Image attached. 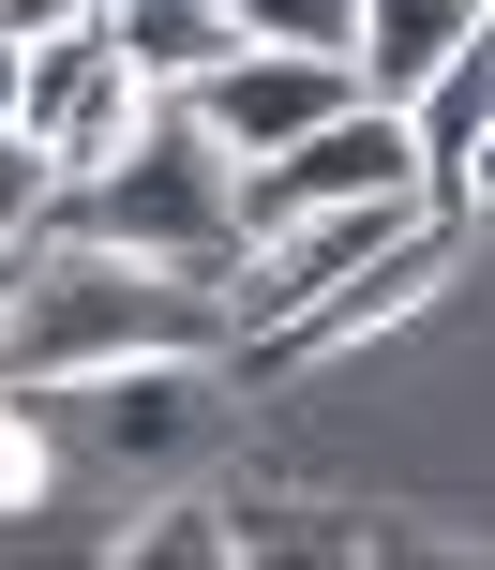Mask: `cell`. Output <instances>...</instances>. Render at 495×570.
Wrapping results in <instances>:
<instances>
[{"instance_id":"6da1fadb","label":"cell","mask_w":495,"mask_h":570,"mask_svg":"<svg viewBox=\"0 0 495 570\" xmlns=\"http://www.w3.org/2000/svg\"><path fill=\"white\" fill-rule=\"evenodd\" d=\"M240 315L210 271L120 256L90 226H46L16 256V345H0V391H60V375H120V361H226Z\"/></svg>"},{"instance_id":"7a4b0ae2","label":"cell","mask_w":495,"mask_h":570,"mask_svg":"<svg viewBox=\"0 0 495 570\" xmlns=\"http://www.w3.org/2000/svg\"><path fill=\"white\" fill-rule=\"evenodd\" d=\"M46 226H90V240H120V256H166V271H210V285H226L240 271V150L210 136L196 106H150L120 166L60 180Z\"/></svg>"},{"instance_id":"3957f363","label":"cell","mask_w":495,"mask_h":570,"mask_svg":"<svg viewBox=\"0 0 495 570\" xmlns=\"http://www.w3.org/2000/svg\"><path fill=\"white\" fill-rule=\"evenodd\" d=\"M360 196H436L406 106H376V90H360V106H330L316 136H286L270 166H240V240L300 226V210H360Z\"/></svg>"},{"instance_id":"277c9868","label":"cell","mask_w":495,"mask_h":570,"mask_svg":"<svg viewBox=\"0 0 495 570\" xmlns=\"http://www.w3.org/2000/svg\"><path fill=\"white\" fill-rule=\"evenodd\" d=\"M150 106H166V90H136V60H120V30H106V16L30 30V106H16V136H46V150H60V180L120 166Z\"/></svg>"},{"instance_id":"5b68a950","label":"cell","mask_w":495,"mask_h":570,"mask_svg":"<svg viewBox=\"0 0 495 570\" xmlns=\"http://www.w3.org/2000/svg\"><path fill=\"white\" fill-rule=\"evenodd\" d=\"M180 106L210 120V136L240 150V166H270L286 136H316L330 106H360V60H316V46H240L210 90H180Z\"/></svg>"},{"instance_id":"8992f818","label":"cell","mask_w":495,"mask_h":570,"mask_svg":"<svg viewBox=\"0 0 495 570\" xmlns=\"http://www.w3.org/2000/svg\"><path fill=\"white\" fill-rule=\"evenodd\" d=\"M106 30H120V60H136V90H166V106L240 60V16H226V0H106Z\"/></svg>"},{"instance_id":"52a82bcc","label":"cell","mask_w":495,"mask_h":570,"mask_svg":"<svg viewBox=\"0 0 495 570\" xmlns=\"http://www.w3.org/2000/svg\"><path fill=\"white\" fill-rule=\"evenodd\" d=\"M481 16H495V0H360V46H346V60H360V90H376V106H406V90L436 76Z\"/></svg>"},{"instance_id":"ba28073f","label":"cell","mask_w":495,"mask_h":570,"mask_svg":"<svg viewBox=\"0 0 495 570\" xmlns=\"http://www.w3.org/2000/svg\"><path fill=\"white\" fill-rule=\"evenodd\" d=\"M406 136H420V166H436V196H451V166H466V150L495 136V16H481L466 46H451L436 76L406 90Z\"/></svg>"},{"instance_id":"9c48e42d","label":"cell","mask_w":495,"mask_h":570,"mask_svg":"<svg viewBox=\"0 0 495 570\" xmlns=\"http://www.w3.org/2000/svg\"><path fill=\"white\" fill-rule=\"evenodd\" d=\"M120 556H166V570H226V556H256V525H226L210 495H166L150 525H120Z\"/></svg>"},{"instance_id":"30bf717a","label":"cell","mask_w":495,"mask_h":570,"mask_svg":"<svg viewBox=\"0 0 495 570\" xmlns=\"http://www.w3.org/2000/svg\"><path fill=\"white\" fill-rule=\"evenodd\" d=\"M226 16H240V46H316V60L360 46V0H226Z\"/></svg>"},{"instance_id":"8fae6325","label":"cell","mask_w":495,"mask_h":570,"mask_svg":"<svg viewBox=\"0 0 495 570\" xmlns=\"http://www.w3.org/2000/svg\"><path fill=\"white\" fill-rule=\"evenodd\" d=\"M46 210H60V150L46 136H0V256H30Z\"/></svg>"},{"instance_id":"7c38bea8","label":"cell","mask_w":495,"mask_h":570,"mask_svg":"<svg viewBox=\"0 0 495 570\" xmlns=\"http://www.w3.org/2000/svg\"><path fill=\"white\" fill-rule=\"evenodd\" d=\"M436 210H451V226H495V136L466 150V166H451V196H436Z\"/></svg>"},{"instance_id":"4fadbf2b","label":"cell","mask_w":495,"mask_h":570,"mask_svg":"<svg viewBox=\"0 0 495 570\" xmlns=\"http://www.w3.org/2000/svg\"><path fill=\"white\" fill-rule=\"evenodd\" d=\"M16 106H30V30H0V136H16Z\"/></svg>"},{"instance_id":"5bb4252c","label":"cell","mask_w":495,"mask_h":570,"mask_svg":"<svg viewBox=\"0 0 495 570\" xmlns=\"http://www.w3.org/2000/svg\"><path fill=\"white\" fill-rule=\"evenodd\" d=\"M60 16H106V0H0V30H60Z\"/></svg>"},{"instance_id":"9a60e30c","label":"cell","mask_w":495,"mask_h":570,"mask_svg":"<svg viewBox=\"0 0 495 570\" xmlns=\"http://www.w3.org/2000/svg\"><path fill=\"white\" fill-rule=\"evenodd\" d=\"M0 345H16V256H0Z\"/></svg>"}]
</instances>
